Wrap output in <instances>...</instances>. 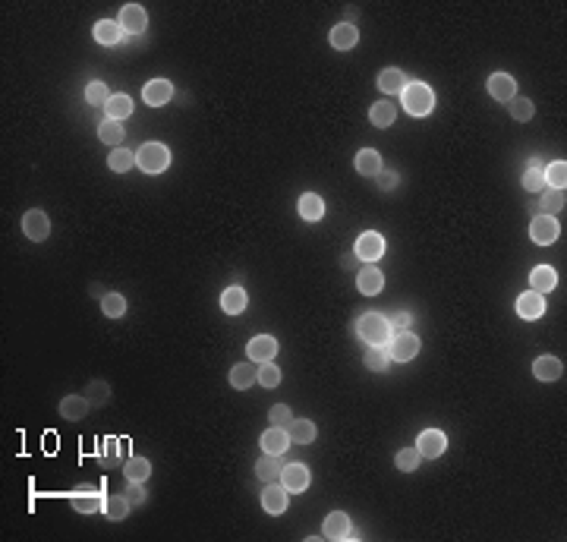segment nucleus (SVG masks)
<instances>
[{
    "label": "nucleus",
    "instance_id": "f257e3e1",
    "mask_svg": "<svg viewBox=\"0 0 567 542\" xmlns=\"http://www.w3.org/2000/svg\"><path fill=\"white\" fill-rule=\"evenodd\" d=\"M356 335L369 344V347H384L391 341V322L382 313H366L356 325Z\"/></svg>",
    "mask_w": 567,
    "mask_h": 542
},
{
    "label": "nucleus",
    "instance_id": "f03ea898",
    "mask_svg": "<svg viewBox=\"0 0 567 542\" xmlns=\"http://www.w3.org/2000/svg\"><path fill=\"white\" fill-rule=\"evenodd\" d=\"M401 101H403V107H407V114H413V117H429L432 107H435V92H432L425 83H410L407 89L401 92Z\"/></svg>",
    "mask_w": 567,
    "mask_h": 542
},
{
    "label": "nucleus",
    "instance_id": "7ed1b4c3",
    "mask_svg": "<svg viewBox=\"0 0 567 542\" xmlns=\"http://www.w3.org/2000/svg\"><path fill=\"white\" fill-rule=\"evenodd\" d=\"M167 164H171V152L161 142H145L136 152V167L145 174H161L167 171Z\"/></svg>",
    "mask_w": 567,
    "mask_h": 542
},
{
    "label": "nucleus",
    "instance_id": "20e7f679",
    "mask_svg": "<svg viewBox=\"0 0 567 542\" xmlns=\"http://www.w3.org/2000/svg\"><path fill=\"white\" fill-rule=\"evenodd\" d=\"M388 354H391V360H397V363H410L420 354V337L410 335V331H397L388 341Z\"/></svg>",
    "mask_w": 567,
    "mask_h": 542
},
{
    "label": "nucleus",
    "instance_id": "39448f33",
    "mask_svg": "<svg viewBox=\"0 0 567 542\" xmlns=\"http://www.w3.org/2000/svg\"><path fill=\"white\" fill-rule=\"evenodd\" d=\"M558 234H561V227H558V221L551 218V215H539V218H532L530 236H532L536 246H551V243L558 240Z\"/></svg>",
    "mask_w": 567,
    "mask_h": 542
},
{
    "label": "nucleus",
    "instance_id": "423d86ee",
    "mask_svg": "<svg viewBox=\"0 0 567 542\" xmlns=\"http://www.w3.org/2000/svg\"><path fill=\"white\" fill-rule=\"evenodd\" d=\"M23 234L29 236L32 243L47 240V234H51V221H47V215L42 212V208H32V212L23 215Z\"/></svg>",
    "mask_w": 567,
    "mask_h": 542
},
{
    "label": "nucleus",
    "instance_id": "0eeeda50",
    "mask_svg": "<svg viewBox=\"0 0 567 542\" xmlns=\"http://www.w3.org/2000/svg\"><path fill=\"white\" fill-rule=\"evenodd\" d=\"M120 29L123 32H130V35H142L145 32V25H148V16H145V6H139V4H126L123 10H120Z\"/></svg>",
    "mask_w": 567,
    "mask_h": 542
},
{
    "label": "nucleus",
    "instance_id": "6e6552de",
    "mask_svg": "<svg viewBox=\"0 0 567 542\" xmlns=\"http://www.w3.org/2000/svg\"><path fill=\"white\" fill-rule=\"evenodd\" d=\"M416 448H420L422 457H441L444 451H448V438H444V432L438 429H425L420 438H416Z\"/></svg>",
    "mask_w": 567,
    "mask_h": 542
},
{
    "label": "nucleus",
    "instance_id": "1a4fd4ad",
    "mask_svg": "<svg viewBox=\"0 0 567 542\" xmlns=\"http://www.w3.org/2000/svg\"><path fill=\"white\" fill-rule=\"evenodd\" d=\"M249 360H252V363H272L274 360V356H278V341H274V337L272 335H259V337H252V341H249Z\"/></svg>",
    "mask_w": 567,
    "mask_h": 542
},
{
    "label": "nucleus",
    "instance_id": "9d476101",
    "mask_svg": "<svg viewBox=\"0 0 567 542\" xmlns=\"http://www.w3.org/2000/svg\"><path fill=\"white\" fill-rule=\"evenodd\" d=\"M353 249H356V255H360V259L375 262V259H382V255H384V236L375 234V230H369V234H362L360 240H356Z\"/></svg>",
    "mask_w": 567,
    "mask_h": 542
},
{
    "label": "nucleus",
    "instance_id": "9b49d317",
    "mask_svg": "<svg viewBox=\"0 0 567 542\" xmlns=\"http://www.w3.org/2000/svg\"><path fill=\"white\" fill-rule=\"evenodd\" d=\"M281 479H284V489L287 492H306L312 473H309V466H303V464H287L281 473Z\"/></svg>",
    "mask_w": 567,
    "mask_h": 542
},
{
    "label": "nucleus",
    "instance_id": "f8f14e48",
    "mask_svg": "<svg viewBox=\"0 0 567 542\" xmlns=\"http://www.w3.org/2000/svg\"><path fill=\"white\" fill-rule=\"evenodd\" d=\"M322 536H325V539H347V536H353L350 517L343 511H331L328 517H325V526H322Z\"/></svg>",
    "mask_w": 567,
    "mask_h": 542
},
{
    "label": "nucleus",
    "instance_id": "ddd939ff",
    "mask_svg": "<svg viewBox=\"0 0 567 542\" xmlns=\"http://www.w3.org/2000/svg\"><path fill=\"white\" fill-rule=\"evenodd\" d=\"M356 287H360L362 296H378V294L384 290V275H382V271H378L375 265L362 268L360 275H356Z\"/></svg>",
    "mask_w": 567,
    "mask_h": 542
},
{
    "label": "nucleus",
    "instance_id": "4468645a",
    "mask_svg": "<svg viewBox=\"0 0 567 542\" xmlns=\"http://www.w3.org/2000/svg\"><path fill=\"white\" fill-rule=\"evenodd\" d=\"M489 95L495 101H504L508 104L511 98H517V83L514 76H508V73H495V76L489 79Z\"/></svg>",
    "mask_w": 567,
    "mask_h": 542
},
{
    "label": "nucleus",
    "instance_id": "2eb2a0df",
    "mask_svg": "<svg viewBox=\"0 0 567 542\" xmlns=\"http://www.w3.org/2000/svg\"><path fill=\"white\" fill-rule=\"evenodd\" d=\"M545 313V296L536 294V290H530V294L517 296V315L520 318H530V322H536L539 315Z\"/></svg>",
    "mask_w": 567,
    "mask_h": 542
},
{
    "label": "nucleus",
    "instance_id": "dca6fc26",
    "mask_svg": "<svg viewBox=\"0 0 567 542\" xmlns=\"http://www.w3.org/2000/svg\"><path fill=\"white\" fill-rule=\"evenodd\" d=\"M255 473H259L262 483H278L281 473H284L281 454H268V451H265V454L259 457V464H255Z\"/></svg>",
    "mask_w": 567,
    "mask_h": 542
},
{
    "label": "nucleus",
    "instance_id": "f3484780",
    "mask_svg": "<svg viewBox=\"0 0 567 542\" xmlns=\"http://www.w3.org/2000/svg\"><path fill=\"white\" fill-rule=\"evenodd\" d=\"M328 42L337 47V51H350L356 42H360V29H356L353 23H337L334 29H331Z\"/></svg>",
    "mask_w": 567,
    "mask_h": 542
},
{
    "label": "nucleus",
    "instance_id": "a211bd4d",
    "mask_svg": "<svg viewBox=\"0 0 567 542\" xmlns=\"http://www.w3.org/2000/svg\"><path fill=\"white\" fill-rule=\"evenodd\" d=\"M287 505H290L287 489L278 486V483H268V489L262 492V507H265L268 514H284L287 511Z\"/></svg>",
    "mask_w": 567,
    "mask_h": 542
},
{
    "label": "nucleus",
    "instance_id": "6ab92c4d",
    "mask_svg": "<svg viewBox=\"0 0 567 542\" xmlns=\"http://www.w3.org/2000/svg\"><path fill=\"white\" fill-rule=\"evenodd\" d=\"M532 372H536L539 382H555V378L564 375V363L558 360V356H539V360L532 363Z\"/></svg>",
    "mask_w": 567,
    "mask_h": 542
},
{
    "label": "nucleus",
    "instance_id": "aec40b11",
    "mask_svg": "<svg viewBox=\"0 0 567 542\" xmlns=\"http://www.w3.org/2000/svg\"><path fill=\"white\" fill-rule=\"evenodd\" d=\"M171 95H173V85L167 83V79H154V83H148V85H145L142 98H145V104L161 107V104H167V101H171Z\"/></svg>",
    "mask_w": 567,
    "mask_h": 542
},
{
    "label": "nucleus",
    "instance_id": "412c9836",
    "mask_svg": "<svg viewBox=\"0 0 567 542\" xmlns=\"http://www.w3.org/2000/svg\"><path fill=\"white\" fill-rule=\"evenodd\" d=\"M255 382H259V363H240L231 369V385L236 391H246Z\"/></svg>",
    "mask_w": 567,
    "mask_h": 542
},
{
    "label": "nucleus",
    "instance_id": "4be33fe9",
    "mask_svg": "<svg viewBox=\"0 0 567 542\" xmlns=\"http://www.w3.org/2000/svg\"><path fill=\"white\" fill-rule=\"evenodd\" d=\"M300 215H303V221H309V224L322 221V215H325V202H322V195L303 193L300 195Z\"/></svg>",
    "mask_w": 567,
    "mask_h": 542
},
{
    "label": "nucleus",
    "instance_id": "5701e85b",
    "mask_svg": "<svg viewBox=\"0 0 567 542\" xmlns=\"http://www.w3.org/2000/svg\"><path fill=\"white\" fill-rule=\"evenodd\" d=\"M555 284H558L555 268L539 265V268H532V271H530V287L536 290V294H549V290H555Z\"/></svg>",
    "mask_w": 567,
    "mask_h": 542
},
{
    "label": "nucleus",
    "instance_id": "b1692460",
    "mask_svg": "<svg viewBox=\"0 0 567 542\" xmlns=\"http://www.w3.org/2000/svg\"><path fill=\"white\" fill-rule=\"evenodd\" d=\"M353 164L362 177H378V174H382V155H378L375 148H362V152L356 155Z\"/></svg>",
    "mask_w": 567,
    "mask_h": 542
},
{
    "label": "nucleus",
    "instance_id": "393cba45",
    "mask_svg": "<svg viewBox=\"0 0 567 542\" xmlns=\"http://www.w3.org/2000/svg\"><path fill=\"white\" fill-rule=\"evenodd\" d=\"M262 448H265L268 454H281L290 448V435L287 429H278V426H272V429L262 432Z\"/></svg>",
    "mask_w": 567,
    "mask_h": 542
},
{
    "label": "nucleus",
    "instance_id": "a878e982",
    "mask_svg": "<svg viewBox=\"0 0 567 542\" xmlns=\"http://www.w3.org/2000/svg\"><path fill=\"white\" fill-rule=\"evenodd\" d=\"M89 401H85V395H66L63 401H60V416L63 419H83L85 413H89Z\"/></svg>",
    "mask_w": 567,
    "mask_h": 542
},
{
    "label": "nucleus",
    "instance_id": "bb28decb",
    "mask_svg": "<svg viewBox=\"0 0 567 542\" xmlns=\"http://www.w3.org/2000/svg\"><path fill=\"white\" fill-rule=\"evenodd\" d=\"M221 309H224L227 315H240L243 309H246V290L243 287H227L224 294H221Z\"/></svg>",
    "mask_w": 567,
    "mask_h": 542
},
{
    "label": "nucleus",
    "instance_id": "cd10ccee",
    "mask_svg": "<svg viewBox=\"0 0 567 542\" xmlns=\"http://www.w3.org/2000/svg\"><path fill=\"white\" fill-rule=\"evenodd\" d=\"M70 505L76 507L79 514H98L104 507V495H94V492H76L70 495Z\"/></svg>",
    "mask_w": 567,
    "mask_h": 542
},
{
    "label": "nucleus",
    "instance_id": "c85d7f7f",
    "mask_svg": "<svg viewBox=\"0 0 567 542\" xmlns=\"http://www.w3.org/2000/svg\"><path fill=\"white\" fill-rule=\"evenodd\" d=\"M120 35H123V29H120V23H114V19H101L98 25H94V38H98V44H120Z\"/></svg>",
    "mask_w": 567,
    "mask_h": 542
},
{
    "label": "nucleus",
    "instance_id": "c756f323",
    "mask_svg": "<svg viewBox=\"0 0 567 542\" xmlns=\"http://www.w3.org/2000/svg\"><path fill=\"white\" fill-rule=\"evenodd\" d=\"M378 89H382L384 95H401L403 89H407V79H403L401 70H382V76H378Z\"/></svg>",
    "mask_w": 567,
    "mask_h": 542
},
{
    "label": "nucleus",
    "instance_id": "7c9ffc66",
    "mask_svg": "<svg viewBox=\"0 0 567 542\" xmlns=\"http://www.w3.org/2000/svg\"><path fill=\"white\" fill-rule=\"evenodd\" d=\"M287 435H290V442H296V445L315 442V423H309V419H293L290 429H287Z\"/></svg>",
    "mask_w": 567,
    "mask_h": 542
},
{
    "label": "nucleus",
    "instance_id": "2f4dec72",
    "mask_svg": "<svg viewBox=\"0 0 567 542\" xmlns=\"http://www.w3.org/2000/svg\"><path fill=\"white\" fill-rule=\"evenodd\" d=\"M130 114H133L130 95H111V101H107V120H126Z\"/></svg>",
    "mask_w": 567,
    "mask_h": 542
},
{
    "label": "nucleus",
    "instance_id": "473e14b6",
    "mask_svg": "<svg viewBox=\"0 0 567 542\" xmlns=\"http://www.w3.org/2000/svg\"><path fill=\"white\" fill-rule=\"evenodd\" d=\"M133 164H136V155L126 152V148H114L111 158H107V167H111L114 174H126V171H133Z\"/></svg>",
    "mask_w": 567,
    "mask_h": 542
},
{
    "label": "nucleus",
    "instance_id": "72a5a7b5",
    "mask_svg": "<svg viewBox=\"0 0 567 542\" xmlns=\"http://www.w3.org/2000/svg\"><path fill=\"white\" fill-rule=\"evenodd\" d=\"M123 473H126V483H130V479H136V483H145L148 473H152V464H148L145 457H130V460L123 464Z\"/></svg>",
    "mask_w": 567,
    "mask_h": 542
},
{
    "label": "nucleus",
    "instance_id": "f704fd0d",
    "mask_svg": "<svg viewBox=\"0 0 567 542\" xmlns=\"http://www.w3.org/2000/svg\"><path fill=\"white\" fill-rule=\"evenodd\" d=\"M101 511L111 520H123L130 514V501H126V495H104V507Z\"/></svg>",
    "mask_w": 567,
    "mask_h": 542
},
{
    "label": "nucleus",
    "instance_id": "c9c22d12",
    "mask_svg": "<svg viewBox=\"0 0 567 542\" xmlns=\"http://www.w3.org/2000/svg\"><path fill=\"white\" fill-rule=\"evenodd\" d=\"M362 363H366V369H369V372H388V366H391V354H388L384 347H372V350H366Z\"/></svg>",
    "mask_w": 567,
    "mask_h": 542
},
{
    "label": "nucleus",
    "instance_id": "e433bc0d",
    "mask_svg": "<svg viewBox=\"0 0 567 542\" xmlns=\"http://www.w3.org/2000/svg\"><path fill=\"white\" fill-rule=\"evenodd\" d=\"M394 117H397V111L391 101H378V104H372V111H369V120H372L375 126H391Z\"/></svg>",
    "mask_w": 567,
    "mask_h": 542
},
{
    "label": "nucleus",
    "instance_id": "4c0bfd02",
    "mask_svg": "<svg viewBox=\"0 0 567 542\" xmlns=\"http://www.w3.org/2000/svg\"><path fill=\"white\" fill-rule=\"evenodd\" d=\"M98 136L104 145H120V142H123V126H120V120H104V124L98 126Z\"/></svg>",
    "mask_w": 567,
    "mask_h": 542
},
{
    "label": "nucleus",
    "instance_id": "58836bf2",
    "mask_svg": "<svg viewBox=\"0 0 567 542\" xmlns=\"http://www.w3.org/2000/svg\"><path fill=\"white\" fill-rule=\"evenodd\" d=\"M101 313H104L107 318H120L126 313V300L120 294H104L101 296Z\"/></svg>",
    "mask_w": 567,
    "mask_h": 542
},
{
    "label": "nucleus",
    "instance_id": "ea45409f",
    "mask_svg": "<svg viewBox=\"0 0 567 542\" xmlns=\"http://www.w3.org/2000/svg\"><path fill=\"white\" fill-rule=\"evenodd\" d=\"M545 183H549L551 189H561L564 193V183H567V164L564 161H555V164L545 167Z\"/></svg>",
    "mask_w": 567,
    "mask_h": 542
},
{
    "label": "nucleus",
    "instance_id": "a19ab883",
    "mask_svg": "<svg viewBox=\"0 0 567 542\" xmlns=\"http://www.w3.org/2000/svg\"><path fill=\"white\" fill-rule=\"evenodd\" d=\"M508 107H511V117L520 120V124L532 120V114H536V107H532V101H530V98H511V101H508Z\"/></svg>",
    "mask_w": 567,
    "mask_h": 542
},
{
    "label": "nucleus",
    "instance_id": "79ce46f5",
    "mask_svg": "<svg viewBox=\"0 0 567 542\" xmlns=\"http://www.w3.org/2000/svg\"><path fill=\"white\" fill-rule=\"evenodd\" d=\"M420 460H422V454H420V448H403L401 454H397V470L401 473H413L416 466H420Z\"/></svg>",
    "mask_w": 567,
    "mask_h": 542
},
{
    "label": "nucleus",
    "instance_id": "37998d69",
    "mask_svg": "<svg viewBox=\"0 0 567 542\" xmlns=\"http://www.w3.org/2000/svg\"><path fill=\"white\" fill-rule=\"evenodd\" d=\"M268 423L278 426V429H290V423H293V413H290L287 404H274L272 410H268Z\"/></svg>",
    "mask_w": 567,
    "mask_h": 542
},
{
    "label": "nucleus",
    "instance_id": "c03bdc74",
    "mask_svg": "<svg viewBox=\"0 0 567 542\" xmlns=\"http://www.w3.org/2000/svg\"><path fill=\"white\" fill-rule=\"evenodd\" d=\"M85 401H89L92 406H104L107 401H111V388H107L104 382H92L89 391H85Z\"/></svg>",
    "mask_w": 567,
    "mask_h": 542
},
{
    "label": "nucleus",
    "instance_id": "a18cd8bd",
    "mask_svg": "<svg viewBox=\"0 0 567 542\" xmlns=\"http://www.w3.org/2000/svg\"><path fill=\"white\" fill-rule=\"evenodd\" d=\"M523 186L530 189V193H539V189L545 186V171L539 164H530V171L523 174Z\"/></svg>",
    "mask_w": 567,
    "mask_h": 542
},
{
    "label": "nucleus",
    "instance_id": "49530a36",
    "mask_svg": "<svg viewBox=\"0 0 567 542\" xmlns=\"http://www.w3.org/2000/svg\"><path fill=\"white\" fill-rule=\"evenodd\" d=\"M259 382L265 385V388H278L281 385V369L274 363H262L259 366Z\"/></svg>",
    "mask_w": 567,
    "mask_h": 542
},
{
    "label": "nucleus",
    "instance_id": "de8ad7c7",
    "mask_svg": "<svg viewBox=\"0 0 567 542\" xmlns=\"http://www.w3.org/2000/svg\"><path fill=\"white\" fill-rule=\"evenodd\" d=\"M85 101H89V104H107V101H111V92H107L104 83H92L89 89H85Z\"/></svg>",
    "mask_w": 567,
    "mask_h": 542
},
{
    "label": "nucleus",
    "instance_id": "09e8293b",
    "mask_svg": "<svg viewBox=\"0 0 567 542\" xmlns=\"http://www.w3.org/2000/svg\"><path fill=\"white\" fill-rule=\"evenodd\" d=\"M561 208H564L561 189H551V193L542 195V212H545V215H555V212H561Z\"/></svg>",
    "mask_w": 567,
    "mask_h": 542
},
{
    "label": "nucleus",
    "instance_id": "8fccbe9b",
    "mask_svg": "<svg viewBox=\"0 0 567 542\" xmlns=\"http://www.w3.org/2000/svg\"><path fill=\"white\" fill-rule=\"evenodd\" d=\"M123 495H126V501H130V505H142V501H145V489H142V483L130 479V486H126Z\"/></svg>",
    "mask_w": 567,
    "mask_h": 542
},
{
    "label": "nucleus",
    "instance_id": "3c124183",
    "mask_svg": "<svg viewBox=\"0 0 567 542\" xmlns=\"http://www.w3.org/2000/svg\"><path fill=\"white\" fill-rule=\"evenodd\" d=\"M117 438H107V442H104V451H101V457H104L107 460V466H114V464H117Z\"/></svg>",
    "mask_w": 567,
    "mask_h": 542
},
{
    "label": "nucleus",
    "instance_id": "603ef678",
    "mask_svg": "<svg viewBox=\"0 0 567 542\" xmlns=\"http://www.w3.org/2000/svg\"><path fill=\"white\" fill-rule=\"evenodd\" d=\"M375 183H378V189H394L397 186V174L394 171H382L375 177Z\"/></svg>",
    "mask_w": 567,
    "mask_h": 542
},
{
    "label": "nucleus",
    "instance_id": "864d4df0",
    "mask_svg": "<svg viewBox=\"0 0 567 542\" xmlns=\"http://www.w3.org/2000/svg\"><path fill=\"white\" fill-rule=\"evenodd\" d=\"M410 322H413V318H410L407 313H401V315H394V318H391V328H397V331H407V325Z\"/></svg>",
    "mask_w": 567,
    "mask_h": 542
},
{
    "label": "nucleus",
    "instance_id": "5fc2aeb1",
    "mask_svg": "<svg viewBox=\"0 0 567 542\" xmlns=\"http://www.w3.org/2000/svg\"><path fill=\"white\" fill-rule=\"evenodd\" d=\"M356 259H360V255H347V259H343V268H356Z\"/></svg>",
    "mask_w": 567,
    "mask_h": 542
}]
</instances>
